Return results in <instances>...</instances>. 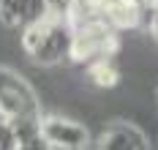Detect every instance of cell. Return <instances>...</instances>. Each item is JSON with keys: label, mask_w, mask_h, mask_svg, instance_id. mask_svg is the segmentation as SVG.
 Here are the masks:
<instances>
[{"label": "cell", "mask_w": 158, "mask_h": 150, "mask_svg": "<svg viewBox=\"0 0 158 150\" xmlns=\"http://www.w3.org/2000/svg\"><path fill=\"white\" fill-rule=\"evenodd\" d=\"M22 47L30 55L33 63L38 66H60L65 60H71L74 52V27L68 19L47 17L35 22L30 27L22 30Z\"/></svg>", "instance_id": "obj_1"}, {"label": "cell", "mask_w": 158, "mask_h": 150, "mask_svg": "<svg viewBox=\"0 0 158 150\" xmlns=\"http://www.w3.org/2000/svg\"><path fill=\"white\" fill-rule=\"evenodd\" d=\"M0 115L8 120H41V104H38V93L33 90V85L19 77L16 71L0 66Z\"/></svg>", "instance_id": "obj_2"}, {"label": "cell", "mask_w": 158, "mask_h": 150, "mask_svg": "<svg viewBox=\"0 0 158 150\" xmlns=\"http://www.w3.org/2000/svg\"><path fill=\"white\" fill-rule=\"evenodd\" d=\"M117 49V30L109 22H93V25H82L74 27V52L71 60H77L82 66H95L112 60V55Z\"/></svg>", "instance_id": "obj_3"}, {"label": "cell", "mask_w": 158, "mask_h": 150, "mask_svg": "<svg viewBox=\"0 0 158 150\" xmlns=\"http://www.w3.org/2000/svg\"><path fill=\"white\" fill-rule=\"evenodd\" d=\"M41 139L47 142L49 150H87L93 136H90V128L79 120H71V117H63V115H49L41 117Z\"/></svg>", "instance_id": "obj_4"}, {"label": "cell", "mask_w": 158, "mask_h": 150, "mask_svg": "<svg viewBox=\"0 0 158 150\" xmlns=\"http://www.w3.org/2000/svg\"><path fill=\"white\" fill-rule=\"evenodd\" d=\"M95 150H150V139L136 123L112 120L101 128Z\"/></svg>", "instance_id": "obj_5"}, {"label": "cell", "mask_w": 158, "mask_h": 150, "mask_svg": "<svg viewBox=\"0 0 158 150\" xmlns=\"http://www.w3.org/2000/svg\"><path fill=\"white\" fill-rule=\"evenodd\" d=\"M49 17V0H0V22L6 27H30Z\"/></svg>", "instance_id": "obj_6"}, {"label": "cell", "mask_w": 158, "mask_h": 150, "mask_svg": "<svg viewBox=\"0 0 158 150\" xmlns=\"http://www.w3.org/2000/svg\"><path fill=\"white\" fill-rule=\"evenodd\" d=\"M106 6V22L114 30H134L144 19L142 0H104Z\"/></svg>", "instance_id": "obj_7"}, {"label": "cell", "mask_w": 158, "mask_h": 150, "mask_svg": "<svg viewBox=\"0 0 158 150\" xmlns=\"http://www.w3.org/2000/svg\"><path fill=\"white\" fill-rule=\"evenodd\" d=\"M87 77H90V82L95 87H104V90H109L114 85L120 82V71L112 66V60H104V63H95V66L87 68Z\"/></svg>", "instance_id": "obj_8"}, {"label": "cell", "mask_w": 158, "mask_h": 150, "mask_svg": "<svg viewBox=\"0 0 158 150\" xmlns=\"http://www.w3.org/2000/svg\"><path fill=\"white\" fill-rule=\"evenodd\" d=\"M0 150H22V136L8 117L0 115Z\"/></svg>", "instance_id": "obj_9"}, {"label": "cell", "mask_w": 158, "mask_h": 150, "mask_svg": "<svg viewBox=\"0 0 158 150\" xmlns=\"http://www.w3.org/2000/svg\"><path fill=\"white\" fill-rule=\"evenodd\" d=\"M22 150H49V148H47V142H44L41 136H35V139H30V142H25Z\"/></svg>", "instance_id": "obj_10"}, {"label": "cell", "mask_w": 158, "mask_h": 150, "mask_svg": "<svg viewBox=\"0 0 158 150\" xmlns=\"http://www.w3.org/2000/svg\"><path fill=\"white\" fill-rule=\"evenodd\" d=\"M147 8H153V14H158V0H142Z\"/></svg>", "instance_id": "obj_11"}, {"label": "cell", "mask_w": 158, "mask_h": 150, "mask_svg": "<svg viewBox=\"0 0 158 150\" xmlns=\"http://www.w3.org/2000/svg\"><path fill=\"white\" fill-rule=\"evenodd\" d=\"M153 33H156V38H158V14H153Z\"/></svg>", "instance_id": "obj_12"}, {"label": "cell", "mask_w": 158, "mask_h": 150, "mask_svg": "<svg viewBox=\"0 0 158 150\" xmlns=\"http://www.w3.org/2000/svg\"><path fill=\"white\" fill-rule=\"evenodd\" d=\"M156 98H158V85H156Z\"/></svg>", "instance_id": "obj_13"}]
</instances>
